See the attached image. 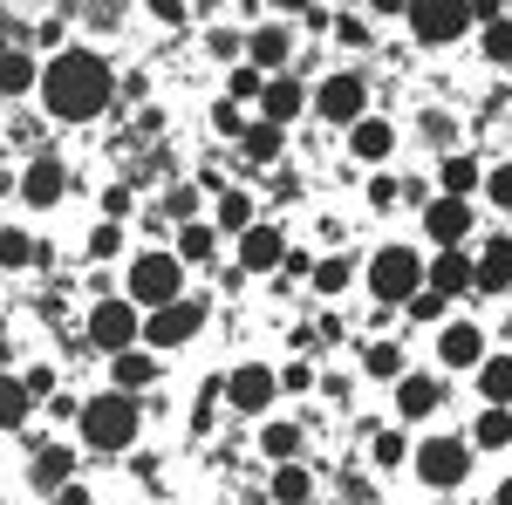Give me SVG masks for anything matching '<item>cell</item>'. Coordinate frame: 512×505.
<instances>
[{
    "label": "cell",
    "instance_id": "cell-33",
    "mask_svg": "<svg viewBox=\"0 0 512 505\" xmlns=\"http://www.w3.org/2000/svg\"><path fill=\"white\" fill-rule=\"evenodd\" d=\"M308 280H315L321 294H342V287H349V280H355V260H342V253H335V260H321V267L308 273Z\"/></svg>",
    "mask_w": 512,
    "mask_h": 505
},
{
    "label": "cell",
    "instance_id": "cell-27",
    "mask_svg": "<svg viewBox=\"0 0 512 505\" xmlns=\"http://www.w3.org/2000/svg\"><path fill=\"white\" fill-rule=\"evenodd\" d=\"M69 471H76V458H69L62 444H48V451H35V485H41V492H55V485H62Z\"/></svg>",
    "mask_w": 512,
    "mask_h": 505
},
{
    "label": "cell",
    "instance_id": "cell-40",
    "mask_svg": "<svg viewBox=\"0 0 512 505\" xmlns=\"http://www.w3.org/2000/svg\"><path fill=\"white\" fill-rule=\"evenodd\" d=\"M485 192H492V205H506V212H512V164H492Z\"/></svg>",
    "mask_w": 512,
    "mask_h": 505
},
{
    "label": "cell",
    "instance_id": "cell-12",
    "mask_svg": "<svg viewBox=\"0 0 512 505\" xmlns=\"http://www.w3.org/2000/svg\"><path fill=\"white\" fill-rule=\"evenodd\" d=\"M301 110H308V89H301L294 76H274L267 89H260V123H274V130H287V123L301 117Z\"/></svg>",
    "mask_w": 512,
    "mask_h": 505
},
{
    "label": "cell",
    "instance_id": "cell-45",
    "mask_svg": "<svg viewBox=\"0 0 512 505\" xmlns=\"http://www.w3.org/2000/svg\"><path fill=\"white\" fill-rule=\"evenodd\" d=\"M212 123H219V130H226V137H246V117H239L233 103H219V117H212Z\"/></svg>",
    "mask_w": 512,
    "mask_h": 505
},
{
    "label": "cell",
    "instance_id": "cell-32",
    "mask_svg": "<svg viewBox=\"0 0 512 505\" xmlns=\"http://www.w3.org/2000/svg\"><path fill=\"white\" fill-rule=\"evenodd\" d=\"M308 492H315V485H308V471H301V465H280L274 471V499L280 505H308Z\"/></svg>",
    "mask_w": 512,
    "mask_h": 505
},
{
    "label": "cell",
    "instance_id": "cell-36",
    "mask_svg": "<svg viewBox=\"0 0 512 505\" xmlns=\"http://www.w3.org/2000/svg\"><path fill=\"white\" fill-rule=\"evenodd\" d=\"M28 260H35L28 233H14V226H7V233H0V267H28Z\"/></svg>",
    "mask_w": 512,
    "mask_h": 505
},
{
    "label": "cell",
    "instance_id": "cell-37",
    "mask_svg": "<svg viewBox=\"0 0 512 505\" xmlns=\"http://www.w3.org/2000/svg\"><path fill=\"white\" fill-rule=\"evenodd\" d=\"M117 253H123L117 226H96V233H89V260H117Z\"/></svg>",
    "mask_w": 512,
    "mask_h": 505
},
{
    "label": "cell",
    "instance_id": "cell-41",
    "mask_svg": "<svg viewBox=\"0 0 512 505\" xmlns=\"http://www.w3.org/2000/svg\"><path fill=\"white\" fill-rule=\"evenodd\" d=\"M192 212H198V192H171L158 205V219H192Z\"/></svg>",
    "mask_w": 512,
    "mask_h": 505
},
{
    "label": "cell",
    "instance_id": "cell-20",
    "mask_svg": "<svg viewBox=\"0 0 512 505\" xmlns=\"http://www.w3.org/2000/svg\"><path fill=\"white\" fill-rule=\"evenodd\" d=\"M349 144H355V157H362V164H383V157L396 151V130H390L383 117H362V123L349 130Z\"/></svg>",
    "mask_w": 512,
    "mask_h": 505
},
{
    "label": "cell",
    "instance_id": "cell-11",
    "mask_svg": "<svg viewBox=\"0 0 512 505\" xmlns=\"http://www.w3.org/2000/svg\"><path fill=\"white\" fill-rule=\"evenodd\" d=\"M287 260V239H280V226H246L239 233V273H267V267H280Z\"/></svg>",
    "mask_w": 512,
    "mask_h": 505
},
{
    "label": "cell",
    "instance_id": "cell-30",
    "mask_svg": "<svg viewBox=\"0 0 512 505\" xmlns=\"http://www.w3.org/2000/svg\"><path fill=\"white\" fill-rule=\"evenodd\" d=\"M260 451H267L274 465H294V451H301V430H294V424H267V430H260Z\"/></svg>",
    "mask_w": 512,
    "mask_h": 505
},
{
    "label": "cell",
    "instance_id": "cell-31",
    "mask_svg": "<svg viewBox=\"0 0 512 505\" xmlns=\"http://www.w3.org/2000/svg\"><path fill=\"white\" fill-rule=\"evenodd\" d=\"M253 226V198L246 192H219V233H246Z\"/></svg>",
    "mask_w": 512,
    "mask_h": 505
},
{
    "label": "cell",
    "instance_id": "cell-15",
    "mask_svg": "<svg viewBox=\"0 0 512 505\" xmlns=\"http://www.w3.org/2000/svg\"><path fill=\"white\" fill-rule=\"evenodd\" d=\"M410 28H417V41H458L472 28V14L465 7H410Z\"/></svg>",
    "mask_w": 512,
    "mask_h": 505
},
{
    "label": "cell",
    "instance_id": "cell-25",
    "mask_svg": "<svg viewBox=\"0 0 512 505\" xmlns=\"http://www.w3.org/2000/svg\"><path fill=\"white\" fill-rule=\"evenodd\" d=\"M472 444L478 451H506L512 444V410H485V417L472 424Z\"/></svg>",
    "mask_w": 512,
    "mask_h": 505
},
{
    "label": "cell",
    "instance_id": "cell-23",
    "mask_svg": "<svg viewBox=\"0 0 512 505\" xmlns=\"http://www.w3.org/2000/svg\"><path fill=\"white\" fill-rule=\"evenodd\" d=\"M28 410H35V396H28V383H21V376H0V430L28 424Z\"/></svg>",
    "mask_w": 512,
    "mask_h": 505
},
{
    "label": "cell",
    "instance_id": "cell-44",
    "mask_svg": "<svg viewBox=\"0 0 512 505\" xmlns=\"http://www.w3.org/2000/svg\"><path fill=\"white\" fill-rule=\"evenodd\" d=\"M21 383H28V396H55V369H28Z\"/></svg>",
    "mask_w": 512,
    "mask_h": 505
},
{
    "label": "cell",
    "instance_id": "cell-18",
    "mask_svg": "<svg viewBox=\"0 0 512 505\" xmlns=\"http://www.w3.org/2000/svg\"><path fill=\"white\" fill-rule=\"evenodd\" d=\"M472 287L478 294H506L512 287V239H492L485 246V260L472 267Z\"/></svg>",
    "mask_w": 512,
    "mask_h": 505
},
{
    "label": "cell",
    "instance_id": "cell-19",
    "mask_svg": "<svg viewBox=\"0 0 512 505\" xmlns=\"http://www.w3.org/2000/svg\"><path fill=\"white\" fill-rule=\"evenodd\" d=\"M478 389H485V410H512V355H485Z\"/></svg>",
    "mask_w": 512,
    "mask_h": 505
},
{
    "label": "cell",
    "instance_id": "cell-47",
    "mask_svg": "<svg viewBox=\"0 0 512 505\" xmlns=\"http://www.w3.org/2000/svg\"><path fill=\"white\" fill-rule=\"evenodd\" d=\"M499 505H512V478H506V485H499Z\"/></svg>",
    "mask_w": 512,
    "mask_h": 505
},
{
    "label": "cell",
    "instance_id": "cell-1",
    "mask_svg": "<svg viewBox=\"0 0 512 505\" xmlns=\"http://www.w3.org/2000/svg\"><path fill=\"white\" fill-rule=\"evenodd\" d=\"M110 89H117V76H110V62H103L96 48H62V55L41 69V103L62 123H89L110 103Z\"/></svg>",
    "mask_w": 512,
    "mask_h": 505
},
{
    "label": "cell",
    "instance_id": "cell-6",
    "mask_svg": "<svg viewBox=\"0 0 512 505\" xmlns=\"http://www.w3.org/2000/svg\"><path fill=\"white\" fill-rule=\"evenodd\" d=\"M137 335H144V321H137L130 301H96V314H89V342H96V349L130 355V349H137Z\"/></svg>",
    "mask_w": 512,
    "mask_h": 505
},
{
    "label": "cell",
    "instance_id": "cell-34",
    "mask_svg": "<svg viewBox=\"0 0 512 505\" xmlns=\"http://www.w3.org/2000/svg\"><path fill=\"white\" fill-rule=\"evenodd\" d=\"M485 55H492V62H512V21H506V14L485 21Z\"/></svg>",
    "mask_w": 512,
    "mask_h": 505
},
{
    "label": "cell",
    "instance_id": "cell-24",
    "mask_svg": "<svg viewBox=\"0 0 512 505\" xmlns=\"http://www.w3.org/2000/svg\"><path fill=\"white\" fill-rule=\"evenodd\" d=\"M35 82H41L35 55H0V96H28Z\"/></svg>",
    "mask_w": 512,
    "mask_h": 505
},
{
    "label": "cell",
    "instance_id": "cell-7",
    "mask_svg": "<svg viewBox=\"0 0 512 505\" xmlns=\"http://www.w3.org/2000/svg\"><path fill=\"white\" fill-rule=\"evenodd\" d=\"M417 471H424V485H465V471H472V451L458 444V437H424L417 444Z\"/></svg>",
    "mask_w": 512,
    "mask_h": 505
},
{
    "label": "cell",
    "instance_id": "cell-43",
    "mask_svg": "<svg viewBox=\"0 0 512 505\" xmlns=\"http://www.w3.org/2000/svg\"><path fill=\"white\" fill-rule=\"evenodd\" d=\"M260 89H267L260 69H233V96H260Z\"/></svg>",
    "mask_w": 512,
    "mask_h": 505
},
{
    "label": "cell",
    "instance_id": "cell-3",
    "mask_svg": "<svg viewBox=\"0 0 512 505\" xmlns=\"http://www.w3.org/2000/svg\"><path fill=\"white\" fill-rule=\"evenodd\" d=\"M171 301H185L178 253H137L130 260V308H171Z\"/></svg>",
    "mask_w": 512,
    "mask_h": 505
},
{
    "label": "cell",
    "instance_id": "cell-38",
    "mask_svg": "<svg viewBox=\"0 0 512 505\" xmlns=\"http://www.w3.org/2000/svg\"><path fill=\"white\" fill-rule=\"evenodd\" d=\"M403 308L417 314V321H444V294H431V287H417V294H410Z\"/></svg>",
    "mask_w": 512,
    "mask_h": 505
},
{
    "label": "cell",
    "instance_id": "cell-10",
    "mask_svg": "<svg viewBox=\"0 0 512 505\" xmlns=\"http://www.w3.org/2000/svg\"><path fill=\"white\" fill-rule=\"evenodd\" d=\"M424 233L437 239V253H451L458 239L472 233V205H465V198H431V205H424Z\"/></svg>",
    "mask_w": 512,
    "mask_h": 505
},
{
    "label": "cell",
    "instance_id": "cell-16",
    "mask_svg": "<svg viewBox=\"0 0 512 505\" xmlns=\"http://www.w3.org/2000/svg\"><path fill=\"white\" fill-rule=\"evenodd\" d=\"M437 403H444V383H437V376H403V383H396V410H403V424H424Z\"/></svg>",
    "mask_w": 512,
    "mask_h": 505
},
{
    "label": "cell",
    "instance_id": "cell-46",
    "mask_svg": "<svg viewBox=\"0 0 512 505\" xmlns=\"http://www.w3.org/2000/svg\"><path fill=\"white\" fill-rule=\"evenodd\" d=\"M103 212H110V226H117V212H130V192H123V185H110V192H103Z\"/></svg>",
    "mask_w": 512,
    "mask_h": 505
},
{
    "label": "cell",
    "instance_id": "cell-35",
    "mask_svg": "<svg viewBox=\"0 0 512 505\" xmlns=\"http://www.w3.org/2000/svg\"><path fill=\"white\" fill-rule=\"evenodd\" d=\"M362 362H369V376H403V349H396V342H376Z\"/></svg>",
    "mask_w": 512,
    "mask_h": 505
},
{
    "label": "cell",
    "instance_id": "cell-9",
    "mask_svg": "<svg viewBox=\"0 0 512 505\" xmlns=\"http://www.w3.org/2000/svg\"><path fill=\"white\" fill-rule=\"evenodd\" d=\"M274 396H280V376L267 369V362H246V369H233V376H226V403H233V410H246V417L274 410Z\"/></svg>",
    "mask_w": 512,
    "mask_h": 505
},
{
    "label": "cell",
    "instance_id": "cell-26",
    "mask_svg": "<svg viewBox=\"0 0 512 505\" xmlns=\"http://www.w3.org/2000/svg\"><path fill=\"white\" fill-rule=\"evenodd\" d=\"M239 144H246L253 164H274L280 144H287V130H274V123H246V137H239Z\"/></svg>",
    "mask_w": 512,
    "mask_h": 505
},
{
    "label": "cell",
    "instance_id": "cell-39",
    "mask_svg": "<svg viewBox=\"0 0 512 505\" xmlns=\"http://www.w3.org/2000/svg\"><path fill=\"white\" fill-rule=\"evenodd\" d=\"M369 451H376V465L390 471V465H403V451H410V444H403V437H396V430H383V437H376V444H369Z\"/></svg>",
    "mask_w": 512,
    "mask_h": 505
},
{
    "label": "cell",
    "instance_id": "cell-42",
    "mask_svg": "<svg viewBox=\"0 0 512 505\" xmlns=\"http://www.w3.org/2000/svg\"><path fill=\"white\" fill-rule=\"evenodd\" d=\"M280 389H287V396H301V389H315V376H308V362H287V369H280Z\"/></svg>",
    "mask_w": 512,
    "mask_h": 505
},
{
    "label": "cell",
    "instance_id": "cell-17",
    "mask_svg": "<svg viewBox=\"0 0 512 505\" xmlns=\"http://www.w3.org/2000/svg\"><path fill=\"white\" fill-rule=\"evenodd\" d=\"M424 287L444 294V301H451V294H465V287H472V260H465L458 246H451V253H437L431 267H424Z\"/></svg>",
    "mask_w": 512,
    "mask_h": 505
},
{
    "label": "cell",
    "instance_id": "cell-21",
    "mask_svg": "<svg viewBox=\"0 0 512 505\" xmlns=\"http://www.w3.org/2000/svg\"><path fill=\"white\" fill-rule=\"evenodd\" d=\"M110 369H117V389H123V396H137L144 383H158V355H151V349H130V355H117Z\"/></svg>",
    "mask_w": 512,
    "mask_h": 505
},
{
    "label": "cell",
    "instance_id": "cell-29",
    "mask_svg": "<svg viewBox=\"0 0 512 505\" xmlns=\"http://www.w3.org/2000/svg\"><path fill=\"white\" fill-rule=\"evenodd\" d=\"M485 178H478V164L472 157H444V198H472Z\"/></svg>",
    "mask_w": 512,
    "mask_h": 505
},
{
    "label": "cell",
    "instance_id": "cell-8",
    "mask_svg": "<svg viewBox=\"0 0 512 505\" xmlns=\"http://www.w3.org/2000/svg\"><path fill=\"white\" fill-rule=\"evenodd\" d=\"M198 321H205V308H198V301L151 308V314H144V342H151V349H185V342L198 335Z\"/></svg>",
    "mask_w": 512,
    "mask_h": 505
},
{
    "label": "cell",
    "instance_id": "cell-13",
    "mask_svg": "<svg viewBox=\"0 0 512 505\" xmlns=\"http://www.w3.org/2000/svg\"><path fill=\"white\" fill-rule=\"evenodd\" d=\"M69 192V171H62V157H35L28 164V178H21V198L35 205V212H48L55 198Z\"/></svg>",
    "mask_w": 512,
    "mask_h": 505
},
{
    "label": "cell",
    "instance_id": "cell-28",
    "mask_svg": "<svg viewBox=\"0 0 512 505\" xmlns=\"http://www.w3.org/2000/svg\"><path fill=\"white\" fill-rule=\"evenodd\" d=\"M212 253H219V233H212L205 219H192V226L178 233V267H185V260H212Z\"/></svg>",
    "mask_w": 512,
    "mask_h": 505
},
{
    "label": "cell",
    "instance_id": "cell-14",
    "mask_svg": "<svg viewBox=\"0 0 512 505\" xmlns=\"http://www.w3.org/2000/svg\"><path fill=\"white\" fill-rule=\"evenodd\" d=\"M437 355H444V369H478V362H485V335H478L472 321H451V328L437 335Z\"/></svg>",
    "mask_w": 512,
    "mask_h": 505
},
{
    "label": "cell",
    "instance_id": "cell-5",
    "mask_svg": "<svg viewBox=\"0 0 512 505\" xmlns=\"http://www.w3.org/2000/svg\"><path fill=\"white\" fill-rule=\"evenodd\" d=\"M308 110H315L321 123H349L355 130V123L369 117V89H362V76H328L315 96H308Z\"/></svg>",
    "mask_w": 512,
    "mask_h": 505
},
{
    "label": "cell",
    "instance_id": "cell-4",
    "mask_svg": "<svg viewBox=\"0 0 512 505\" xmlns=\"http://www.w3.org/2000/svg\"><path fill=\"white\" fill-rule=\"evenodd\" d=\"M424 287V260L410 253V246H383L376 260H369V294L383 301V308H396V301H410Z\"/></svg>",
    "mask_w": 512,
    "mask_h": 505
},
{
    "label": "cell",
    "instance_id": "cell-2",
    "mask_svg": "<svg viewBox=\"0 0 512 505\" xmlns=\"http://www.w3.org/2000/svg\"><path fill=\"white\" fill-rule=\"evenodd\" d=\"M76 430H82V444L89 451H130L137 444V396H123V389H103V396H89L82 403V417H76Z\"/></svg>",
    "mask_w": 512,
    "mask_h": 505
},
{
    "label": "cell",
    "instance_id": "cell-22",
    "mask_svg": "<svg viewBox=\"0 0 512 505\" xmlns=\"http://www.w3.org/2000/svg\"><path fill=\"white\" fill-rule=\"evenodd\" d=\"M246 55H253V69L274 82L280 76V62H287V28H260V35L246 41Z\"/></svg>",
    "mask_w": 512,
    "mask_h": 505
}]
</instances>
